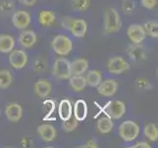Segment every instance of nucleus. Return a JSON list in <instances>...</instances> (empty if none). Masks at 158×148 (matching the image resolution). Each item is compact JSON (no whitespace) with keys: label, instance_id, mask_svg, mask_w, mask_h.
Segmentation results:
<instances>
[{"label":"nucleus","instance_id":"nucleus-17","mask_svg":"<svg viewBox=\"0 0 158 148\" xmlns=\"http://www.w3.org/2000/svg\"><path fill=\"white\" fill-rule=\"evenodd\" d=\"M89 68V62L85 58H78L71 62V72L72 75H81Z\"/></svg>","mask_w":158,"mask_h":148},{"label":"nucleus","instance_id":"nucleus-9","mask_svg":"<svg viewBox=\"0 0 158 148\" xmlns=\"http://www.w3.org/2000/svg\"><path fill=\"white\" fill-rule=\"evenodd\" d=\"M97 91L100 95L104 97H112L118 91V83L113 79H107L98 84Z\"/></svg>","mask_w":158,"mask_h":148},{"label":"nucleus","instance_id":"nucleus-22","mask_svg":"<svg viewBox=\"0 0 158 148\" xmlns=\"http://www.w3.org/2000/svg\"><path fill=\"white\" fill-rule=\"evenodd\" d=\"M69 82H70V86L72 87V89L76 92H81L83 91L85 86H86V81H85V77L81 75H74L71 76L69 78Z\"/></svg>","mask_w":158,"mask_h":148},{"label":"nucleus","instance_id":"nucleus-27","mask_svg":"<svg viewBox=\"0 0 158 148\" xmlns=\"http://www.w3.org/2000/svg\"><path fill=\"white\" fill-rule=\"evenodd\" d=\"M144 135L150 141H156L158 139V129L155 123H148L144 127L143 129Z\"/></svg>","mask_w":158,"mask_h":148},{"label":"nucleus","instance_id":"nucleus-26","mask_svg":"<svg viewBox=\"0 0 158 148\" xmlns=\"http://www.w3.org/2000/svg\"><path fill=\"white\" fill-rule=\"evenodd\" d=\"M12 74L9 70H0V89H7L12 83Z\"/></svg>","mask_w":158,"mask_h":148},{"label":"nucleus","instance_id":"nucleus-2","mask_svg":"<svg viewBox=\"0 0 158 148\" xmlns=\"http://www.w3.org/2000/svg\"><path fill=\"white\" fill-rule=\"evenodd\" d=\"M139 134V127L133 120H125L119 127V135L124 141L131 142Z\"/></svg>","mask_w":158,"mask_h":148},{"label":"nucleus","instance_id":"nucleus-19","mask_svg":"<svg viewBox=\"0 0 158 148\" xmlns=\"http://www.w3.org/2000/svg\"><path fill=\"white\" fill-rule=\"evenodd\" d=\"M51 91V84L45 79H40L35 84V94L40 98H45Z\"/></svg>","mask_w":158,"mask_h":148},{"label":"nucleus","instance_id":"nucleus-39","mask_svg":"<svg viewBox=\"0 0 158 148\" xmlns=\"http://www.w3.org/2000/svg\"><path fill=\"white\" fill-rule=\"evenodd\" d=\"M0 116H1V113H0Z\"/></svg>","mask_w":158,"mask_h":148},{"label":"nucleus","instance_id":"nucleus-34","mask_svg":"<svg viewBox=\"0 0 158 148\" xmlns=\"http://www.w3.org/2000/svg\"><path fill=\"white\" fill-rule=\"evenodd\" d=\"M141 5L146 9H153L157 5V0H141Z\"/></svg>","mask_w":158,"mask_h":148},{"label":"nucleus","instance_id":"nucleus-30","mask_svg":"<svg viewBox=\"0 0 158 148\" xmlns=\"http://www.w3.org/2000/svg\"><path fill=\"white\" fill-rule=\"evenodd\" d=\"M14 4L12 1H3L0 3V13L8 14L14 9Z\"/></svg>","mask_w":158,"mask_h":148},{"label":"nucleus","instance_id":"nucleus-37","mask_svg":"<svg viewBox=\"0 0 158 148\" xmlns=\"http://www.w3.org/2000/svg\"><path fill=\"white\" fill-rule=\"evenodd\" d=\"M132 147H134V148H150V145L148 143V142L143 141V142H139V143L135 144Z\"/></svg>","mask_w":158,"mask_h":148},{"label":"nucleus","instance_id":"nucleus-10","mask_svg":"<svg viewBox=\"0 0 158 148\" xmlns=\"http://www.w3.org/2000/svg\"><path fill=\"white\" fill-rule=\"evenodd\" d=\"M31 15L27 11H17L12 16V23L17 29L24 30L31 24Z\"/></svg>","mask_w":158,"mask_h":148},{"label":"nucleus","instance_id":"nucleus-36","mask_svg":"<svg viewBox=\"0 0 158 148\" xmlns=\"http://www.w3.org/2000/svg\"><path fill=\"white\" fill-rule=\"evenodd\" d=\"M83 147H85V148H96V147H98V145H97L96 141L90 139V140L86 141V143Z\"/></svg>","mask_w":158,"mask_h":148},{"label":"nucleus","instance_id":"nucleus-24","mask_svg":"<svg viewBox=\"0 0 158 148\" xmlns=\"http://www.w3.org/2000/svg\"><path fill=\"white\" fill-rule=\"evenodd\" d=\"M101 79H102V76L98 70L89 71L85 77L86 85H89L90 87H97L101 82Z\"/></svg>","mask_w":158,"mask_h":148},{"label":"nucleus","instance_id":"nucleus-3","mask_svg":"<svg viewBox=\"0 0 158 148\" xmlns=\"http://www.w3.org/2000/svg\"><path fill=\"white\" fill-rule=\"evenodd\" d=\"M52 74L58 79L66 80L72 76L71 62L65 57H59L55 60L52 67Z\"/></svg>","mask_w":158,"mask_h":148},{"label":"nucleus","instance_id":"nucleus-25","mask_svg":"<svg viewBox=\"0 0 158 148\" xmlns=\"http://www.w3.org/2000/svg\"><path fill=\"white\" fill-rule=\"evenodd\" d=\"M143 29L146 35H148L151 38L157 39L158 38V23L157 21L150 20L143 25Z\"/></svg>","mask_w":158,"mask_h":148},{"label":"nucleus","instance_id":"nucleus-33","mask_svg":"<svg viewBox=\"0 0 158 148\" xmlns=\"http://www.w3.org/2000/svg\"><path fill=\"white\" fill-rule=\"evenodd\" d=\"M43 105H44L45 110H47V111H48V113L46 114V119H47V118H49V116L53 113L54 109H55V103H54L52 100H47V101H45L44 103H43Z\"/></svg>","mask_w":158,"mask_h":148},{"label":"nucleus","instance_id":"nucleus-4","mask_svg":"<svg viewBox=\"0 0 158 148\" xmlns=\"http://www.w3.org/2000/svg\"><path fill=\"white\" fill-rule=\"evenodd\" d=\"M51 47L59 56H68L73 49V43L70 38L64 35H58L53 39Z\"/></svg>","mask_w":158,"mask_h":148},{"label":"nucleus","instance_id":"nucleus-6","mask_svg":"<svg viewBox=\"0 0 158 148\" xmlns=\"http://www.w3.org/2000/svg\"><path fill=\"white\" fill-rule=\"evenodd\" d=\"M9 63L15 69H22L28 63V54L22 49H13L10 52Z\"/></svg>","mask_w":158,"mask_h":148},{"label":"nucleus","instance_id":"nucleus-11","mask_svg":"<svg viewBox=\"0 0 158 148\" xmlns=\"http://www.w3.org/2000/svg\"><path fill=\"white\" fill-rule=\"evenodd\" d=\"M5 114L12 123H17L23 117V108L18 103H11L5 109Z\"/></svg>","mask_w":158,"mask_h":148},{"label":"nucleus","instance_id":"nucleus-13","mask_svg":"<svg viewBox=\"0 0 158 148\" xmlns=\"http://www.w3.org/2000/svg\"><path fill=\"white\" fill-rule=\"evenodd\" d=\"M37 133L42 140L51 142L56 138V129L51 124H41L36 129Z\"/></svg>","mask_w":158,"mask_h":148},{"label":"nucleus","instance_id":"nucleus-21","mask_svg":"<svg viewBox=\"0 0 158 148\" xmlns=\"http://www.w3.org/2000/svg\"><path fill=\"white\" fill-rule=\"evenodd\" d=\"M56 19V15L53 11L50 10H43L39 15L40 24L43 27H50Z\"/></svg>","mask_w":158,"mask_h":148},{"label":"nucleus","instance_id":"nucleus-5","mask_svg":"<svg viewBox=\"0 0 158 148\" xmlns=\"http://www.w3.org/2000/svg\"><path fill=\"white\" fill-rule=\"evenodd\" d=\"M101 110L102 113H104L106 117L110 118L111 119H119L126 113V105L122 101L116 100L108 102Z\"/></svg>","mask_w":158,"mask_h":148},{"label":"nucleus","instance_id":"nucleus-20","mask_svg":"<svg viewBox=\"0 0 158 148\" xmlns=\"http://www.w3.org/2000/svg\"><path fill=\"white\" fill-rule=\"evenodd\" d=\"M15 47V40L10 35H0V52L8 53Z\"/></svg>","mask_w":158,"mask_h":148},{"label":"nucleus","instance_id":"nucleus-31","mask_svg":"<svg viewBox=\"0 0 158 148\" xmlns=\"http://www.w3.org/2000/svg\"><path fill=\"white\" fill-rule=\"evenodd\" d=\"M122 9L124 11V13L130 14L134 11L135 4L132 1H130V0H124V2L122 4Z\"/></svg>","mask_w":158,"mask_h":148},{"label":"nucleus","instance_id":"nucleus-29","mask_svg":"<svg viewBox=\"0 0 158 148\" xmlns=\"http://www.w3.org/2000/svg\"><path fill=\"white\" fill-rule=\"evenodd\" d=\"M78 120L76 119V118L74 117H71L70 119H66V120H63V123H62V128L65 131L67 132H70V131H73L76 128H78Z\"/></svg>","mask_w":158,"mask_h":148},{"label":"nucleus","instance_id":"nucleus-8","mask_svg":"<svg viewBox=\"0 0 158 148\" xmlns=\"http://www.w3.org/2000/svg\"><path fill=\"white\" fill-rule=\"evenodd\" d=\"M127 34L129 39L131 40V42H133V43H139V45L144 41L146 37L143 26L139 24L131 25L128 28Z\"/></svg>","mask_w":158,"mask_h":148},{"label":"nucleus","instance_id":"nucleus-16","mask_svg":"<svg viewBox=\"0 0 158 148\" xmlns=\"http://www.w3.org/2000/svg\"><path fill=\"white\" fill-rule=\"evenodd\" d=\"M58 114H59V118L62 120H66L72 117L73 107L70 100H68V99H63V100L60 101L59 107H58Z\"/></svg>","mask_w":158,"mask_h":148},{"label":"nucleus","instance_id":"nucleus-32","mask_svg":"<svg viewBox=\"0 0 158 148\" xmlns=\"http://www.w3.org/2000/svg\"><path fill=\"white\" fill-rule=\"evenodd\" d=\"M34 68L36 71H43L46 68V63L41 58H36L34 62Z\"/></svg>","mask_w":158,"mask_h":148},{"label":"nucleus","instance_id":"nucleus-35","mask_svg":"<svg viewBox=\"0 0 158 148\" xmlns=\"http://www.w3.org/2000/svg\"><path fill=\"white\" fill-rule=\"evenodd\" d=\"M73 20H74V18H72V17H64V18L62 19V22H61V23H62V26H63V28L69 30V28H70L71 24H72Z\"/></svg>","mask_w":158,"mask_h":148},{"label":"nucleus","instance_id":"nucleus-12","mask_svg":"<svg viewBox=\"0 0 158 148\" xmlns=\"http://www.w3.org/2000/svg\"><path fill=\"white\" fill-rule=\"evenodd\" d=\"M69 31L75 37L83 38L85 36L86 31H88V24L83 19H74L69 28Z\"/></svg>","mask_w":158,"mask_h":148},{"label":"nucleus","instance_id":"nucleus-38","mask_svg":"<svg viewBox=\"0 0 158 148\" xmlns=\"http://www.w3.org/2000/svg\"><path fill=\"white\" fill-rule=\"evenodd\" d=\"M19 1L23 5H26V6H32V5L36 3L37 0H19Z\"/></svg>","mask_w":158,"mask_h":148},{"label":"nucleus","instance_id":"nucleus-14","mask_svg":"<svg viewBox=\"0 0 158 148\" xmlns=\"http://www.w3.org/2000/svg\"><path fill=\"white\" fill-rule=\"evenodd\" d=\"M36 40H37L36 34L34 31L31 30L22 32L18 38V42L20 43V46H22L25 48L31 47L36 43Z\"/></svg>","mask_w":158,"mask_h":148},{"label":"nucleus","instance_id":"nucleus-7","mask_svg":"<svg viewBox=\"0 0 158 148\" xmlns=\"http://www.w3.org/2000/svg\"><path fill=\"white\" fill-rule=\"evenodd\" d=\"M129 63L121 56L112 57L107 63V69L112 74H121L129 70Z\"/></svg>","mask_w":158,"mask_h":148},{"label":"nucleus","instance_id":"nucleus-18","mask_svg":"<svg viewBox=\"0 0 158 148\" xmlns=\"http://www.w3.org/2000/svg\"><path fill=\"white\" fill-rule=\"evenodd\" d=\"M128 54L135 61H141L145 58V51L143 47L139 46V43H134L133 46L129 47Z\"/></svg>","mask_w":158,"mask_h":148},{"label":"nucleus","instance_id":"nucleus-28","mask_svg":"<svg viewBox=\"0 0 158 148\" xmlns=\"http://www.w3.org/2000/svg\"><path fill=\"white\" fill-rule=\"evenodd\" d=\"M71 3H72V6L75 10L84 12V11L89 9L90 0H71Z\"/></svg>","mask_w":158,"mask_h":148},{"label":"nucleus","instance_id":"nucleus-1","mask_svg":"<svg viewBox=\"0 0 158 148\" xmlns=\"http://www.w3.org/2000/svg\"><path fill=\"white\" fill-rule=\"evenodd\" d=\"M104 30L106 33L112 34L121 29L122 22L118 11L115 8H108L104 13Z\"/></svg>","mask_w":158,"mask_h":148},{"label":"nucleus","instance_id":"nucleus-15","mask_svg":"<svg viewBox=\"0 0 158 148\" xmlns=\"http://www.w3.org/2000/svg\"><path fill=\"white\" fill-rule=\"evenodd\" d=\"M73 114L78 122L85 120L88 117V104L86 102L85 100H81V99L76 101L73 108Z\"/></svg>","mask_w":158,"mask_h":148},{"label":"nucleus","instance_id":"nucleus-23","mask_svg":"<svg viewBox=\"0 0 158 148\" xmlns=\"http://www.w3.org/2000/svg\"><path fill=\"white\" fill-rule=\"evenodd\" d=\"M113 122L110 118L108 117H102L99 118L97 120V129L102 134L109 133L113 128Z\"/></svg>","mask_w":158,"mask_h":148}]
</instances>
